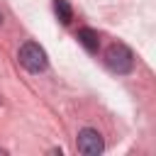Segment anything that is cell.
<instances>
[{
    "label": "cell",
    "instance_id": "6da1fadb",
    "mask_svg": "<svg viewBox=\"0 0 156 156\" xmlns=\"http://www.w3.org/2000/svg\"><path fill=\"white\" fill-rule=\"evenodd\" d=\"M17 58H20V66L24 71H29V73H41L46 68V63H49L44 46H39L37 41H24L20 46V51H17Z\"/></svg>",
    "mask_w": 156,
    "mask_h": 156
},
{
    "label": "cell",
    "instance_id": "7a4b0ae2",
    "mask_svg": "<svg viewBox=\"0 0 156 156\" xmlns=\"http://www.w3.org/2000/svg\"><path fill=\"white\" fill-rule=\"evenodd\" d=\"M105 63H107V68L112 73L124 76V73H129L134 68V54L124 44H110L105 49Z\"/></svg>",
    "mask_w": 156,
    "mask_h": 156
},
{
    "label": "cell",
    "instance_id": "3957f363",
    "mask_svg": "<svg viewBox=\"0 0 156 156\" xmlns=\"http://www.w3.org/2000/svg\"><path fill=\"white\" fill-rule=\"evenodd\" d=\"M76 146H78V151H80V154H85V156H98V154H102L105 141H102V136H100V132H98V129L85 127V129H80V132H78Z\"/></svg>",
    "mask_w": 156,
    "mask_h": 156
},
{
    "label": "cell",
    "instance_id": "277c9868",
    "mask_svg": "<svg viewBox=\"0 0 156 156\" xmlns=\"http://www.w3.org/2000/svg\"><path fill=\"white\" fill-rule=\"evenodd\" d=\"M76 37H78V41L85 46V51H90V54H95V51H98L100 37H98V32H95V29H90V27H80Z\"/></svg>",
    "mask_w": 156,
    "mask_h": 156
},
{
    "label": "cell",
    "instance_id": "5b68a950",
    "mask_svg": "<svg viewBox=\"0 0 156 156\" xmlns=\"http://www.w3.org/2000/svg\"><path fill=\"white\" fill-rule=\"evenodd\" d=\"M54 12H56V17L61 20V24H68V22L73 20V10H71L68 0H54Z\"/></svg>",
    "mask_w": 156,
    "mask_h": 156
},
{
    "label": "cell",
    "instance_id": "8992f818",
    "mask_svg": "<svg viewBox=\"0 0 156 156\" xmlns=\"http://www.w3.org/2000/svg\"><path fill=\"white\" fill-rule=\"evenodd\" d=\"M0 24H2V12H0Z\"/></svg>",
    "mask_w": 156,
    "mask_h": 156
}]
</instances>
